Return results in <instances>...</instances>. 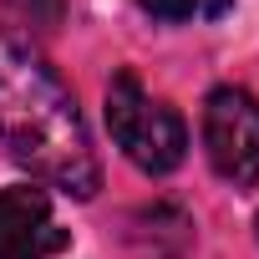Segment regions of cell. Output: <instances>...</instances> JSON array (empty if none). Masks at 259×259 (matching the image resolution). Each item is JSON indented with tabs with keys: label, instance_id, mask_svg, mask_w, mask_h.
<instances>
[{
	"label": "cell",
	"instance_id": "cell-5",
	"mask_svg": "<svg viewBox=\"0 0 259 259\" xmlns=\"http://www.w3.org/2000/svg\"><path fill=\"white\" fill-rule=\"evenodd\" d=\"M138 6L163 21V26H193V21H219L234 11V0H138Z\"/></svg>",
	"mask_w": 259,
	"mask_h": 259
},
{
	"label": "cell",
	"instance_id": "cell-2",
	"mask_svg": "<svg viewBox=\"0 0 259 259\" xmlns=\"http://www.w3.org/2000/svg\"><path fill=\"white\" fill-rule=\"evenodd\" d=\"M107 127H112V143L127 153V163L163 178L188 158V127L183 117L153 97L133 71H117L107 81Z\"/></svg>",
	"mask_w": 259,
	"mask_h": 259
},
{
	"label": "cell",
	"instance_id": "cell-3",
	"mask_svg": "<svg viewBox=\"0 0 259 259\" xmlns=\"http://www.w3.org/2000/svg\"><path fill=\"white\" fill-rule=\"evenodd\" d=\"M203 148L219 178L254 188L259 183V97L244 87H213L203 102Z\"/></svg>",
	"mask_w": 259,
	"mask_h": 259
},
{
	"label": "cell",
	"instance_id": "cell-6",
	"mask_svg": "<svg viewBox=\"0 0 259 259\" xmlns=\"http://www.w3.org/2000/svg\"><path fill=\"white\" fill-rule=\"evenodd\" d=\"M6 6H11L26 26H36V31H51V26H61V16H66V0H6Z\"/></svg>",
	"mask_w": 259,
	"mask_h": 259
},
{
	"label": "cell",
	"instance_id": "cell-1",
	"mask_svg": "<svg viewBox=\"0 0 259 259\" xmlns=\"http://www.w3.org/2000/svg\"><path fill=\"white\" fill-rule=\"evenodd\" d=\"M0 148L31 178L71 198H92L102 188V163L71 87L21 31H0Z\"/></svg>",
	"mask_w": 259,
	"mask_h": 259
},
{
	"label": "cell",
	"instance_id": "cell-4",
	"mask_svg": "<svg viewBox=\"0 0 259 259\" xmlns=\"http://www.w3.org/2000/svg\"><path fill=\"white\" fill-rule=\"evenodd\" d=\"M66 249V229L51 213V198L31 183L0 188V259H51Z\"/></svg>",
	"mask_w": 259,
	"mask_h": 259
}]
</instances>
